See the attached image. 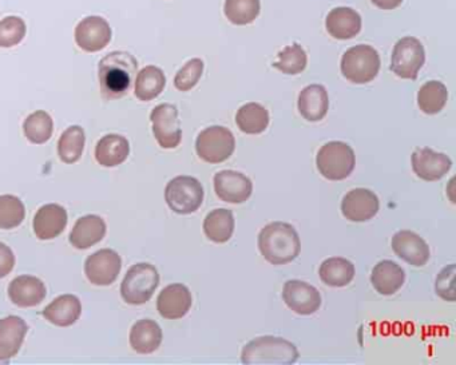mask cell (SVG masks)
<instances>
[{
    "mask_svg": "<svg viewBox=\"0 0 456 365\" xmlns=\"http://www.w3.org/2000/svg\"><path fill=\"white\" fill-rule=\"evenodd\" d=\"M317 171L329 181H342L352 174L356 165L355 151L339 141L325 143L316 156Z\"/></svg>",
    "mask_w": 456,
    "mask_h": 365,
    "instance_id": "cell-4",
    "label": "cell"
},
{
    "mask_svg": "<svg viewBox=\"0 0 456 365\" xmlns=\"http://www.w3.org/2000/svg\"><path fill=\"white\" fill-rule=\"evenodd\" d=\"M66 209L57 203L42 206L34 217V232L39 240L55 239L66 229Z\"/></svg>",
    "mask_w": 456,
    "mask_h": 365,
    "instance_id": "cell-20",
    "label": "cell"
},
{
    "mask_svg": "<svg viewBox=\"0 0 456 365\" xmlns=\"http://www.w3.org/2000/svg\"><path fill=\"white\" fill-rule=\"evenodd\" d=\"M9 297L18 307H36L46 297V286L34 276H19L10 283Z\"/></svg>",
    "mask_w": 456,
    "mask_h": 365,
    "instance_id": "cell-21",
    "label": "cell"
},
{
    "mask_svg": "<svg viewBox=\"0 0 456 365\" xmlns=\"http://www.w3.org/2000/svg\"><path fill=\"white\" fill-rule=\"evenodd\" d=\"M138 64L132 54L110 52L99 62L98 77L102 95L106 99L122 98L132 87Z\"/></svg>",
    "mask_w": 456,
    "mask_h": 365,
    "instance_id": "cell-1",
    "label": "cell"
},
{
    "mask_svg": "<svg viewBox=\"0 0 456 365\" xmlns=\"http://www.w3.org/2000/svg\"><path fill=\"white\" fill-rule=\"evenodd\" d=\"M166 78L159 67L146 66L135 77V93L140 101H153L164 91Z\"/></svg>",
    "mask_w": 456,
    "mask_h": 365,
    "instance_id": "cell-32",
    "label": "cell"
},
{
    "mask_svg": "<svg viewBox=\"0 0 456 365\" xmlns=\"http://www.w3.org/2000/svg\"><path fill=\"white\" fill-rule=\"evenodd\" d=\"M390 247L398 257L413 267H424L429 260V247L419 234L400 231L392 237Z\"/></svg>",
    "mask_w": 456,
    "mask_h": 365,
    "instance_id": "cell-17",
    "label": "cell"
},
{
    "mask_svg": "<svg viewBox=\"0 0 456 365\" xmlns=\"http://www.w3.org/2000/svg\"><path fill=\"white\" fill-rule=\"evenodd\" d=\"M204 233L211 241L224 244L235 233V217L228 209H216L204 220Z\"/></svg>",
    "mask_w": 456,
    "mask_h": 365,
    "instance_id": "cell-30",
    "label": "cell"
},
{
    "mask_svg": "<svg viewBox=\"0 0 456 365\" xmlns=\"http://www.w3.org/2000/svg\"><path fill=\"white\" fill-rule=\"evenodd\" d=\"M106 234V224L98 216L81 217L70 233V244L77 249L85 250L102 241Z\"/></svg>",
    "mask_w": 456,
    "mask_h": 365,
    "instance_id": "cell-26",
    "label": "cell"
},
{
    "mask_svg": "<svg viewBox=\"0 0 456 365\" xmlns=\"http://www.w3.org/2000/svg\"><path fill=\"white\" fill-rule=\"evenodd\" d=\"M162 330L153 320H140L130 331V346L137 354H149L156 352L162 343Z\"/></svg>",
    "mask_w": 456,
    "mask_h": 365,
    "instance_id": "cell-27",
    "label": "cell"
},
{
    "mask_svg": "<svg viewBox=\"0 0 456 365\" xmlns=\"http://www.w3.org/2000/svg\"><path fill=\"white\" fill-rule=\"evenodd\" d=\"M26 35V23L18 17H7L0 20V47L10 49L17 46Z\"/></svg>",
    "mask_w": 456,
    "mask_h": 365,
    "instance_id": "cell-39",
    "label": "cell"
},
{
    "mask_svg": "<svg viewBox=\"0 0 456 365\" xmlns=\"http://www.w3.org/2000/svg\"><path fill=\"white\" fill-rule=\"evenodd\" d=\"M191 293L183 284H172L162 289L157 299V309L164 319L178 320L188 315L191 308Z\"/></svg>",
    "mask_w": 456,
    "mask_h": 365,
    "instance_id": "cell-18",
    "label": "cell"
},
{
    "mask_svg": "<svg viewBox=\"0 0 456 365\" xmlns=\"http://www.w3.org/2000/svg\"><path fill=\"white\" fill-rule=\"evenodd\" d=\"M27 332V324L20 317L9 316L0 320V364L17 356Z\"/></svg>",
    "mask_w": 456,
    "mask_h": 365,
    "instance_id": "cell-19",
    "label": "cell"
},
{
    "mask_svg": "<svg viewBox=\"0 0 456 365\" xmlns=\"http://www.w3.org/2000/svg\"><path fill=\"white\" fill-rule=\"evenodd\" d=\"M308 57L303 47L298 43L285 47L279 54V61L274 62V67L287 75H298L305 70Z\"/></svg>",
    "mask_w": 456,
    "mask_h": 365,
    "instance_id": "cell-37",
    "label": "cell"
},
{
    "mask_svg": "<svg viewBox=\"0 0 456 365\" xmlns=\"http://www.w3.org/2000/svg\"><path fill=\"white\" fill-rule=\"evenodd\" d=\"M82 304L74 294H62L47 305L43 316L57 327H70L80 320Z\"/></svg>",
    "mask_w": 456,
    "mask_h": 365,
    "instance_id": "cell-22",
    "label": "cell"
},
{
    "mask_svg": "<svg viewBox=\"0 0 456 365\" xmlns=\"http://www.w3.org/2000/svg\"><path fill=\"white\" fill-rule=\"evenodd\" d=\"M298 349L290 341L274 336L253 338L241 352V361L246 365H290L298 361Z\"/></svg>",
    "mask_w": 456,
    "mask_h": 365,
    "instance_id": "cell-3",
    "label": "cell"
},
{
    "mask_svg": "<svg viewBox=\"0 0 456 365\" xmlns=\"http://www.w3.org/2000/svg\"><path fill=\"white\" fill-rule=\"evenodd\" d=\"M282 300L290 310L309 316L321 307V294L311 284L300 280H290L282 288Z\"/></svg>",
    "mask_w": 456,
    "mask_h": 365,
    "instance_id": "cell-12",
    "label": "cell"
},
{
    "mask_svg": "<svg viewBox=\"0 0 456 365\" xmlns=\"http://www.w3.org/2000/svg\"><path fill=\"white\" fill-rule=\"evenodd\" d=\"M154 137L161 148H177L182 140L178 110L174 104L161 103L151 114Z\"/></svg>",
    "mask_w": 456,
    "mask_h": 365,
    "instance_id": "cell-10",
    "label": "cell"
},
{
    "mask_svg": "<svg viewBox=\"0 0 456 365\" xmlns=\"http://www.w3.org/2000/svg\"><path fill=\"white\" fill-rule=\"evenodd\" d=\"M112 41V28L101 17H88L75 28V42L86 52H98Z\"/></svg>",
    "mask_w": 456,
    "mask_h": 365,
    "instance_id": "cell-15",
    "label": "cell"
},
{
    "mask_svg": "<svg viewBox=\"0 0 456 365\" xmlns=\"http://www.w3.org/2000/svg\"><path fill=\"white\" fill-rule=\"evenodd\" d=\"M26 208L22 201L15 195L0 197V229H14L23 223Z\"/></svg>",
    "mask_w": 456,
    "mask_h": 365,
    "instance_id": "cell-38",
    "label": "cell"
},
{
    "mask_svg": "<svg viewBox=\"0 0 456 365\" xmlns=\"http://www.w3.org/2000/svg\"><path fill=\"white\" fill-rule=\"evenodd\" d=\"M204 187L197 179L178 176L167 184L165 200L173 212L178 215H191L197 212L204 202Z\"/></svg>",
    "mask_w": 456,
    "mask_h": 365,
    "instance_id": "cell-6",
    "label": "cell"
},
{
    "mask_svg": "<svg viewBox=\"0 0 456 365\" xmlns=\"http://www.w3.org/2000/svg\"><path fill=\"white\" fill-rule=\"evenodd\" d=\"M455 265H448L437 275L435 289L447 301H455Z\"/></svg>",
    "mask_w": 456,
    "mask_h": 365,
    "instance_id": "cell-41",
    "label": "cell"
},
{
    "mask_svg": "<svg viewBox=\"0 0 456 365\" xmlns=\"http://www.w3.org/2000/svg\"><path fill=\"white\" fill-rule=\"evenodd\" d=\"M298 111L306 121H321L329 109V96L324 86L309 85L298 95Z\"/></svg>",
    "mask_w": 456,
    "mask_h": 365,
    "instance_id": "cell-24",
    "label": "cell"
},
{
    "mask_svg": "<svg viewBox=\"0 0 456 365\" xmlns=\"http://www.w3.org/2000/svg\"><path fill=\"white\" fill-rule=\"evenodd\" d=\"M15 255L6 244L0 242V278H6L14 270Z\"/></svg>",
    "mask_w": 456,
    "mask_h": 365,
    "instance_id": "cell-42",
    "label": "cell"
},
{
    "mask_svg": "<svg viewBox=\"0 0 456 365\" xmlns=\"http://www.w3.org/2000/svg\"><path fill=\"white\" fill-rule=\"evenodd\" d=\"M380 57L374 47L359 44L347 49L342 59V72L350 82L364 85L379 74Z\"/></svg>",
    "mask_w": 456,
    "mask_h": 365,
    "instance_id": "cell-7",
    "label": "cell"
},
{
    "mask_svg": "<svg viewBox=\"0 0 456 365\" xmlns=\"http://www.w3.org/2000/svg\"><path fill=\"white\" fill-rule=\"evenodd\" d=\"M426 62L423 44L413 36H406L395 44L390 57V72L403 80H416Z\"/></svg>",
    "mask_w": 456,
    "mask_h": 365,
    "instance_id": "cell-9",
    "label": "cell"
},
{
    "mask_svg": "<svg viewBox=\"0 0 456 365\" xmlns=\"http://www.w3.org/2000/svg\"><path fill=\"white\" fill-rule=\"evenodd\" d=\"M259 0H227L224 11L232 25L245 26L259 17Z\"/></svg>",
    "mask_w": 456,
    "mask_h": 365,
    "instance_id": "cell-36",
    "label": "cell"
},
{
    "mask_svg": "<svg viewBox=\"0 0 456 365\" xmlns=\"http://www.w3.org/2000/svg\"><path fill=\"white\" fill-rule=\"evenodd\" d=\"M325 27L335 39L347 41L360 33L361 17L350 7H336L325 19Z\"/></svg>",
    "mask_w": 456,
    "mask_h": 365,
    "instance_id": "cell-23",
    "label": "cell"
},
{
    "mask_svg": "<svg viewBox=\"0 0 456 365\" xmlns=\"http://www.w3.org/2000/svg\"><path fill=\"white\" fill-rule=\"evenodd\" d=\"M214 192L228 203H243L251 198L253 184L245 174L222 171L214 176Z\"/></svg>",
    "mask_w": 456,
    "mask_h": 365,
    "instance_id": "cell-14",
    "label": "cell"
},
{
    "mask_svg": "<svg viewBox=\"0 0 456 365\" xmlns=\"http://www.w3.org/2000/svg\"><path fill=\"white\" fill-rule=\"evenodd\" d=\"M130 154L128 141L122 135L107 134L99 140L96 148V160L99 165L114 168L128 160Z\"/></svg>",
    "mask_w": 456,
    "mask_h": 365,
    "instance_id": "cell-28",
    "label": "cell"
},
{
    "mask_svg": "<svg viewBox=\"0 0 456 365\" xmlns=\"http://www.w3.org/2000/svg\"><path fill=\"white\" fill-rule=\"evenodd\" d=\"M413 173L427 182L439 181L450 171L452 161L450 156L432 150L431 148H419L411 156Z\"/></svg>",
    "mask_w": 456,
    "mask_h": 365,
    "instance_id": "cell-13",
    "label": "cell"
},
{
    "mask_svg": "<svg viewBox=\"0 0 456 365\" xmlns=\"http://www.w3.org/2000/svg\"><path fill=\"white\" fill-rule=\"evenodd\" d=\"M259 249L272 265L290 264L300 255V237L290 224L276 221L259 232Z\"/></svg>",
    "mask_w": 456,
    "mask_h": 365,
    "instance_id": "cell-2",
    "label": "cell"
},
{
    "mask_svg": "<svg viewBox=\"0 0 456 365\" xmlns=\"http://www.w3.org/2000/svg\"><path fill=\"white\" fill-rule=\"evenodd\" d=\"M159 284L158 270L151 264L133 265L126 273L120 285V296L130 305L148 302Z\"/></svg>",
    "mask_w": 456,
    "mask_h": 365,
    "instance_id": "cell-5",
    "label": "cell"
},
{
    "mask_svg": "<svg viewBox=\"0 0 456 365\" xmlns=\"http://www.w3.org/2000/svg\"><path fill=\"white\" fill-rule=\"evenodd\" d=\"M120 268L122 260L115 250L101 249L86 260V278L94 285H112L120 276Z\"/></svg>",
    "mask_w": 456,
    "mask_h": 365,
    "instance_id": "cell-11",
    "label": "cell"
},
{
    "mask_svg": "<svg viewBox=\"0 0 456 365\" xmlns=\"http://www.w3.org/2000/svg\"><path fill=\"white\" fill-rule=\"evenodd\" d=\"M371 2L382 10H395L403 4V0H371Z\"/></svg>",
    "mask_w": 456,
    "mask_h": 365,
    "instance_id": "cell-43",
    "label": "cell"
},
{
    "mask_svg": "<svg viewBox=\"0 0 456 365\" xmlns=\"http://www.w3.org/2000/svg\"><path fill=\"white\" fill-rule=\"evenodd\" d=\"M269 111L256 102L243 104L236 114V124L246 134H261L269 126Z\"/></svg>",
    "mask_w": 456,
    "mask_h": 365,
    "instance_id": "cell-31",
    "label": "cell"
},
{
    "mask_svg": "<svg viewBox=\"0 0 456 365\" xmlns=\"http://www.w3.org/2000/svg\"><path fill=\"white\" fill-rule=\"evenodd\" d=\"M85 132L82 127L70 126L66 132H63L59 142H58V154H59L60 160L69 165L80 161L83 148H85Z\"/></svg>",
    "mask_w": 456,
    "mask_h": 365,
    "instance_id": "cell-33",
    "label": "cell"
},
{
    "mask_svg": "<svg viewBox=\"0 0 456 365\" xmlns=\"http://www.w3.org/2000/svg\"><path fill=\"white\" fill-rule=\"evenodd\" d=\"M406 281V273L394 261L384 260L372 270L371 283L377 293L392 296L397 293Z\"/></svg>",
    "mask_w": 456,
    "mask_h": 365,
    "instance_id": "cell-25",
    "label": "cell"
},
{
    "mask_svg": "<svg viewBox=\"0 0 456 365\" xmlns=\"http://www.w3.org/2000/svg\"><path fill=\"white\" fill-rule=\"evenodd\" d=\"M23 132L31 143L42 145L51 138L52 132H54V122L46 111H35L26 118L25 124H23Z\"/></svg>",
    "mask_w": 456,
    "mask_h": 365,
    "instance_id": "cell-35",
    "label": "cell"
},
{
    "mask_svg": "<svg viewBox=\"0 0 456 365\" xmlns=\"http://www.w3.org/2000/svg\"><path fill=\"white\" fill-rule=\"evenodd\" d=\"M319 276L325 285L343 288L355 278V265L347 258L331 257L320 265Z\"/></svg>",
    "mask_w": 456,
    "mask_h": 365,
    "instance_id": "cell-29",
    "label": "cell"
},
{
    "mask_svg": "<svg viewBox=\"0 0 456 365\" xmlns=\"http://www.w3.org/2000/svg\"><path fill=\"white\" fill-rule=\"evenodd\" d=\"M236 140L224 126L204 129L196 141V150L201 160L208 163H221L235 153Z\"/></svg>",
    "mask_w": 456,
    "mask_h": 365,
    "instance_id": "cell-8",
    "label": "cell"
},
{
    "mask_svg": "<svg viewBox=\"0 0 456 365\" xmlns=\"http://www.w3.org/2000/svg\"><path fill=\"white\" fill-rule=\"evenodd\" d=\"M447 99V87L439 80L424 83L418 93L419 108L429 116L440 113L444 109Z\"/></svg>",
    "mask_w": 456,
    "mask_h": 365,
    "instance_id": "cell-34",
    "label": "cell"
},
{
    "mask_svg": "<svg viewBox=\"0 0 456 365\" xmlns=\"http://www.w3.org/2000/svg\"><path fill=\"white\" fill-rule=\"evenodd\" d=\"M379 209V198L368 189L351 190L343 198V216L353 223H364V221L371 220L377 215Z\"/></svg>",
    "mask_w": 456,
    "mask_h": 365,
    "instance_id": "cell-16",
    "label": "cell"
},
{
    "mask_svg": "<svg viewBox=\"0 0 456 365\" xmlns=\"http://www.w3.org/2000/svg\"><path fill=\"white\" fill-rule=\"evenodd\" d=\"M204 62L200 58H193L185 64V66L177 72L174 78V86L180 91H189L197 85L203 77Z\"/></svg>",
    "mask_w": 456,
    "mask_h": 365,
    "instance_id": "cell-40",
    "label": "cell"
}]
</instances>
